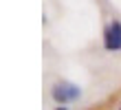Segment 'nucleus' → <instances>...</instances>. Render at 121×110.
I'll use <instances>...</instances> for the list:
<instances>
[{"instance_id": "f257e3e1", "label": "nucleus", "mask_w": 121, "mask_h": 110, "mask_svg": "<svg viewBox=\"0 0 121 110\" xmlns=\"http://www.w3.org/2000/svg\"><path fill=\"white\" fill-rule=\"evenodd\" d=\"M106 48L108 51H119L121 48V22L115 20L106 29Z\"/></svg>"}, {"instance_id": "f03ea898", "label": "nucleus", "mask_w": 121, "mask_h": 110, "mask_svg": "<svg viewBox=\"0 0 121 110\" xmlns=\"http://www.w3.org/2000/svg\"><path fill=\"white\" fill-rule=\"evenodd\" d=\"M55 99L57 101H68V99H75V97H79V88L77 86H70V84H57L55 86Z\"/></svg>"}, {"instance_id": "7ed1b4c3", "label": "nucleus", "mask_w": 121, "mask_h": 110, "mask_svg": "<svg viewBox=\"0 0 121 110\" xmlns=\"http://www.w3.org/2000/svg\"><path fill=\"white\" fill-rule=\"evenodd\" d=\"M60 110H64V108H60Z\"/></svg>"}]
</instances>
